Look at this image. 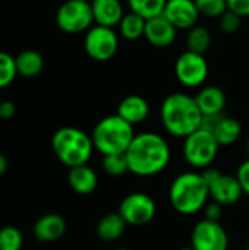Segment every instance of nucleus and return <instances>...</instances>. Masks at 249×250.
<instances>
[{"label":"nucleus","instance_id":"obj_28","mask_svg":"<svg viewBox=\"0 0 249 250\" xmlns=\"http://www.w3.org/2000/svg\"><path fill=\"white\" fill-rule=\"evenodd\" d=\"M16 62L15 57L9 53L0 51V89L9 86L16 78Z\"/></svg>","mask_w":249,"mask_h":250},{"label":"nucleus","instance_id":"obj_10","mask_svg":"<svg viewBox=\"0 0 249 250\" xmlns=\"http://www.w3.org/2000/svg\"><path fill=\"white\" fill-rule=\"evenodd\" d=\"M176 79L186 88H198L208 78V63L204 54L183 51L175 63Z\"/></svg>","mask_w":249,"mask_h":250},{"label":"nucleus","instance_id":"obj_14","mask_svg":"<svg viewBox=\"0 0 249 250\" xmlns=\"http://www.w3.org/2000/svg\"><path fill=\"white\" fill-rule=\"evenodd\" d=\"M178 35V29L163 16H156L147 19L144 38L156 48H167L170 47Z\"/></svg>","mask_w":249,"mask_h":250},{"label":"nucleus","instance_id":"obj_17","mask_svg":"<svg viewBox=\"0 0 249 250\" xmlns=\"http://www.w3.org/2000/svg\"><path fill=\"white\" fill-rule=\"evenodd\" d=\"M116 114L120 116L128 123H131L132 126H135L148 119L150 104L144 97H141L138 94H131V95H126L119 103Z\"/></svg>","mask_w":249,"mask_h":250},{"label":"nucleus","instance_id":"obj_6","mask_svg":"<svg viewBox=\"0 0 249 250\" xmlns=\"http://www.w3.org/2000/svg\"><path fill=\"white\" fill-rule=\"evenodd\" d=\"M219 149L220 144L217 142L216 136L210 130L200 127L183 139L182 155L186 164H189L192 168L204 170L213 166L219 155Z\"/></svg>","mask_w":249,"mask_h":250},{"label":"nucleus","instance_id":"obj_40","mask_svg":"<svg viewBox=\"0 0 249 250\" xmlns=\"http://www.w3.org/2000/svg\"><path fill=\"white\" fill-rule=\"evenodd\" d=\"M0 120H1V116H0Z\"/></svg>","mask_w":249,"mask_h":250},{"label":"nucleus","instance_id":"obj_34","mask_svg":"<svg viewBox=\"0 0 249 250\" xmlns=\"http://www.w3.org/2000/svg\"><path fill=\"white\" fill-rule=\"evenodd\" d=\"M16 114V104L13 101L4 100L0 103V116L1 119H12Z\"/></svg>","mask_w":249,"mask_h":250},{"label":"nucleus","instance_id":"obj_11","mask_svg":"<svg viewBox=\"0 0 249 250\" xmlns=\"http://www.w3.org/2000/svg\"><path fill=\"white\" fill-rule=\"evenodd\" d=\"M191 246L195 250H227L229 236L220 221L203 218L191 231Z\"/></svg>","mask_w":249,"mask_h":250},{"label":"nucleus","instance_id":"obj_33","mask_svg":"<svg viewBox=\"0 0 249 250\" xmlns=\"http://www.w3.org/2000/svg\"><path fill=\"white\" fill-rule=\"evenodd\" d=\"M227 7L242 18L249 16V0H227Z\"/></svg>","mask_w":249,"mask_h":250},{"label":"nucleus","instance_id":"obj_16","mask_svg":"<svg viewBox=\"0 0 249 250\" xmlns=\"http://www.w3.org/2000/svg\"><path fill=\"white\" fill-rule=\"evenodd\" d=\"M90 3L95 25L116 28L125 16V9L120 0H91Z\"/></svg>","mask_w":249,"mask_h":250},{"label":"nucleus","instance_id":"obj_32","mask_svg":"<svg viewBox=\"0 0 249 250\" xmlns=\"http://www.w3.org/2000/svg\"><path fill=\"white\" fill-rule=\"evenodd\" d=\"M203 211H204V218L211 220V221H220L223 215V205L214 201H208Z\"/></svg>","mask_w":249,"mask_h":250},{"label":"nucleus","instance_id":"obj_23","mask_svg":"<svg viewBox=\"0 0 249 250\" xmlns=\"http://www.w3.org/2000/svg\"><path fill=\"white\" fill-rule=\"evenodd\" d=\"M147 19L135 12H128L119 23V34L126 41H136L144 37Z\"/></svg>","mask_w":249,"mask_h":250},{"label":"nucleus","instance_id":"obj_20","mask_svg":"<svg viewBox=\"0 0 249 250\" xmlns=\"http://www.w3.org/2000/svg\"><path fill=\"white\" fill-rule=\"evenodd\" d=\"M126 226H128L126 221L119 212H110V214H106L98 221L95 231L100 240L106 243H112V242L119 240L123 236Z\"/></svg>","mask_w":249,"mask_h":250},{"label":"nucleus","instance_id":"obj_8","mask_svg":"<svg viewBox=\"0 0 249 250\" xmlns=\"http://www.w3.org/2000/svg\"><path fill=\"white\" fill-rule=\"evenodd\" d=\"M84 50L95 62H109L119 50V35L114 28L92 25L85 32Z\"/></svg>","mask_w":249,"mask_h":250},{"label":"nucleus","instance_id":"obj_18","mask_svg":"<svg viewBox=\"0 0 249 250\" xmlns=\"http://www.w3.org/2000/svg\"><path fill=\"white\" fill-rule=\"evenodd\" d=\"M195 101L203 116H219L225 113L227 98L222 88L208 85L198 91V94L195 95Z\"/></svg>","mask_w":249,"mask_h":250},{"label":"nucleus","instance_id":"obj_22","mask_svg":"<svg viewBox=\"0 0 249 250\" xmlns=\"http://www.w3.org/2000/svg\"><path fill=\"white\" fill-rule=\"evenodd\" d=\"M16 70L18 75L23 78H34L41 73L44 67V59L43 56L35 50H23L16 57Z\"/></svg>","mask_w":249,"mask_h":250},{"label":"nucleus","instance_id":"obj_41","mask_svg":"<svg viewBox=\"0 0 249 250\" xmlns=\"http://www.w3.org/2000/svg\"><path fill=\"white\" fill-rule=\"evenodd\" d=\"M247 250H249V248H248V249H247Z\"/></svg>","mask_w":249,"mask_h":250},{"label":"nucleus","instance_id":"obj_30","mask_svg":"<svg viewBox=\"0 0 249 250\" xmlns=\"http://www.w3.org/2000/svg\"><path fill=\"white\" fill-rule=\"evenodd\" d=\"M242 23V16L232 10H226L220 18H219V28L225 34H235Z\"/></svg>","mask_w":249,"mask_h":250},{"label":"nucleus","instance_id":"obj_19","mask_svg":"<svg viewBox=\"0 0 249 250\" xmlns=\"http://www.w3.org/2000/svg\"><path fill=\"white\" fill-rule=\"evenodd\" d=\"M68 183L75 193L87 196V195H91L97 189L98 176L92 167H90L88 164H82V166L69 168Z\"/></svg>","mask_w":249,"mask_h":250},{"label":"nucleus","instance_id":"obj_1","mask_svg":"<svg viewBox=\"0 0 249 250\" xmlns=\"http://www.w3.org/2000/svg\"><path fill=\"white\" fill-rule=\"evenodd\" d=\"M125 155L129 173L138 177H153L167 168L172 160V149L160 133L142 132L135 135Z\"/></svg>","mask_w":249,"mask_h":250},{"label":"nucleus","instance_id":"obj_13","mask_svg":"<svg viewBox=\"0 0 249 250\" xmlns=\"http://www.w3.org/2000/svg\"><path fill=\"white\" fill-rule=\"evenodd\" d=\"M210 199L219 202L223 207L235 205L244 195V190L236 179V176L222 173L217 179L208 183Z\"/></svg>","mask_w":249,"mask_h":250},{"label":"nucleus","instance_id":"obj_7","mask_svg":"<svg viewBox=\"0 0 249 250\" xmlns=\"http://www.w3.org/2000/svg\"><path fill=\"white\" fill-rule=\"evenodd\" d=\"M94 23L91 3L85 0H66L56 12V25L66 34L87 32Z\"/></svg>","mask_w":249,"mask_h":250},{"label":"nucleus","instance_id":"obj_21","mask_svg":"<svg viewBox=\"0 0 249 250\" xmlns=\"http://www.w3.org/2000/svg\"><path fill=\"white\" fill-rule=\"evenodd\" d=\"M211 133L216 136L220 146H230L239 141L242 135V126L236 119L222 114L211 129Z\"/></svg>","mask_w":249,"mask_h":250},{"label":"nucleus","instance_id":"obj_2","mask_svg":"<svg viewBox=\"0 0 249 250\" xmlns=\"http://www.w3.org/2000/svg\"><path fill=\"white\" fill-rule=\"evenodd\" d=\"M203 113L195 101L185 92H173L167 95L160 107V120L164 130L175 136L185 139L203 125Z\"/></svg>","mask_w":249,"mask_h":250},{"label":"nucleus","instance_id":"obj_4","mask_svg":"<svg viewBox=\"0 0 249 250\" xmlns=\"http://www.w3.org/2000/svg\"><path fill=\"white\" fill-rule=\"evenodd\" d=\"M51 149L62 164L72 168L88 164L95 148L91 135L78 127L65 126L54 132L51 138Z\"/></svg>","mask_w":249,"mask_h":250},{"label":"nucleus","instance_id":"obj_9","mask_svg":"<svg viewBox=\"0 0 249 250\" xmlns=\"http://www.w3.org/2000/svg\"><path fill=\"white\" fill-rule=\"evenodd\" d=\"M117 212L123 217L128 226L141 227L156 217L157 205L148 193L132 192L122 199Z\"/></svg>","mask_w":249,"mask_h":250},{"label":"nucleus","instance_id":"obj_26","mask_svg":"<svg viewBox=\"0 0 249 250\" xmlns=\"http://www.w3.org/2000/svg\"><path fill=\"white\" fill-rule=\"evenodd\" d=\"M101 168L107 176H112V177H120V176L129 173V164H128L125 154L103 155Z\"/></svg>","mask_w":249,"mask_h":250},{"label":"nucleus","instance_id":"obj_15","mask_svg":"<svg viewBox=\"0 0 249 250\" xmlns=\"http://www.w3.org/2000/svg\"><path fill=\"white\" fill-rule=\"evenodd\" d=\"M66 220L60 214H45L40 217L32 229L34 237L41 243H53L60 240L66 233Z\"/></svg>","mask_w":249,"mask_h":250},{"label":"nucleus","instance_id":"obj_27","mask_svg":"<svg viewBox=\"0 0 249 250\" xmlns=\"http://www.w3.org/2000/svg\"><path fill=\"white\" fill-rule=\"evenodd\" d=\"M23 246V234L15 226L0 229V250H21Z\"/></svg>","mask_w":249,"mask_h":250},{"label":"nucleus","instance_id":"obj_24","mask_svg":"<svg viewBox=\"0 0 249 250\" xmlns=\"http://www.w3.org/2000/svg\"><path fill=\"white\" fill-rule=\"evenodd\" d=\"M186 50L204 54L211 45V34L205 26L195 25L186 32Z\"/></svg>","mask_w":249,"mask_h":250},{"label":"nucleus","instance_id":"obj_35","mask_svg":"<svg viewBox=\"0 0 249 250\" xmlns=\"http://www.w3.org/2000/svg\"><path fill=\"white\" fill-rule=\"evenodd\" d=\"M7 168H9V161H7V158H6L3 154H0V177L7 171Z\"/></svg>","mask_w":249,"mask_h":250},{"label":"nucleus","instance_id":"obj_12","mask_svg":"<svg viewBox=\"0 0 249 250\" xmlns=\"http://www.w3.org/2000/svg\"><path fill=\"white\" fill-rule=\"evenodd\" d=\"M163 16L176 28L188 31L198 25L201 16L195 0H167Z\"/></svg>","mask_w":249,"mask_h":250},{"label":"nucleus","instance_id":"obj_3","mask_svg":"<svg viewBox=\"0 0 249 250\" xmlns=\"http://www.w3.org/2000/svg\"><path fill=\"white\" fill-rule=\"evenodd\" d=\"M172 208L182 215H194L204 209L210 201V189L201 171L178 174L169 188Z\"/></svg>","mask_w":249,"mask_h":250},{"label":"nucleus","instance_id":"obj_36","mask_svg":"<svg viewBox=\"0 0 249 250\" xmlns=\"http://www.w3.org/2000/svg\"><path fill=\"white\" fill-rule=\"evenodd\" d=\"M245 151H247V155H248L249 158V138L248 141H247V144H245Z\"/></svg>","mask_w":249,"mask_h":250},{"label":"nucleus","instance_id":"obj_25","mask_svg":"<svg viewBox=\"0 0 249 250\" xmlns=\"http://www.w3.org/2000/svg\"><path fill=\"white\" fill-rule=\"evenodd\" d=\"M131 12L138 13L144 19L163 15L167 0H126Z\"/></svg>","mask_w":249,"mask_h":250},{"label":"nucleus","instance_id":"obj_5","mask_svg":"<svg viewBox=\"0 0 249 250\" xmlns=\"http://www.w3.org/2000/svg\"><path fill=\"white\" fill-rule=\"evenodd\" d=\"M135 130L131 123L117 114L103 117L92 129L91 138L95 151L101 155L125 154L135 138Z\"/></svg>","mask_w":249,"mask_h":250},{"label":"nucleus","instance_id":"obj_31","mask_svg":"<svg viewBox=\"0 0 249 250\" xmlns=\"http://www.w3.org/2000/svg\"><path fill=\"white\" fill-rule=\"evenodd\" d=\"M236 179L244 190V195L249 196V158H247L244 163H241V166L238 167Z\"/></svg>","mask_w":249,"mask_h":250},{"label":"nucleus","instance_id":"obj_29","mask_svg":"<svg viewBox=\"0 0 249 250\" xmlns=\"http://www.w3.org/2000/svg\"><path fill=\"white\" fill-rule=\"evenodd\" d=\"M197 7L201 13V16L207 18H220L227 7V0H195Z\"/></svg>","mask_w":249,"mask_h":250},{"label":"nucleus","instance_id":"obj_37","mask_svg":"<svg viewBox=\"0 0 249 250\" xmlns=\"http://www.w3.org/2000/svg\"><path fill=\"white\" fill-rule=\"evenodd\" d=\"M179 250H195L192 246H186V248H182V249H179Z\"/></svg>","mask_w":249,"mask_h":250},{"label":"nucleus","instance_id":"obj_38","mask_svg":"<svg viewBox=\"0 0 249 250\" xmlns=\"http://www.w3.org/2000/svg\"><path fill=\"white\" fill-rule=\"evenodd\" d=\"M116 250H129V249H125V248H120V249H116Z\"/></svg>","mask_w":249,"mask_h":250},{"label":"nucleus","instance_id":"obj_39","mask_svg":"<svg viewBox=\"0 0 249 250\" xmlns=\"http://www.w3.org/2000/svg\"><path fill=\"white\" fill-rule=\"evenodd\" d=\"M85 1H91V0H85Z\"/></svg>","mask_w":249,"mask_h":250}]
</instances>
